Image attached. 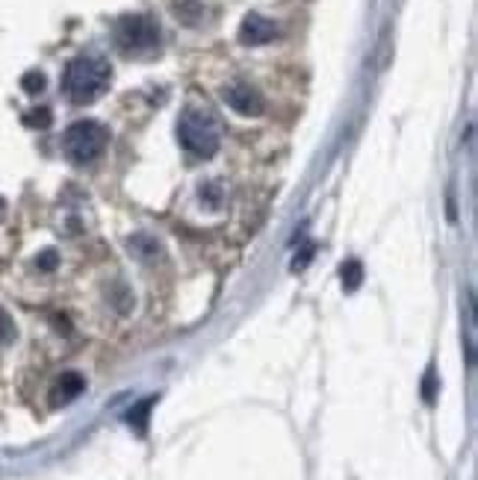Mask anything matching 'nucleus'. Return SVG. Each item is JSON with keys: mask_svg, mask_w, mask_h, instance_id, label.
I'll use <instances>...</instances> for the list:
<instances>
[{"mask_svg": "<svg viewBox=\"0 0 478 480\" xmlns=\"http://www.w3.org/2000/svg\"><path fill=\"white\" fill-rule=\"evenodd\" d=\"M86 392V381L83 374L77 372H65L56 377V383L50 386V404L54 407H68L71 401H77L80 395Z\"/></svg>", "mask_w": 478, "mask_h": 480, "instance_id": "0eeeda50", "label": "nucleus"}, {"mask_svg": "<svg viewBox=\"0 0 478 480\" xmlns=\"http://www.w3.org/2000/svg\"><path fill=\"white\" fill-rule=\"evenodd\" d=\"M434 392H437V377H434V372L429 369V374H425V381H422V398L429 404H434Z\"/></svg>", "mask_w": 478, "mask_h": 480, "instance_id": "f8f14e48", "label": "nucleus"}, {"mask_svg": "<svg viewBox=\"0 0 478 480\" xmlns=\"http://www.w3.org/2000/svg\"><path fill=\"white\" fill-rule=\"evenodd\" d=\"M15 342V321L9 319L6 310H0V345H13Z\"/></svg>", "mask_w": 478, "mask_h": 480, "instance_id": "9b49d317", "label": "nucleus"}, {"mask_svg": "<svg viewBox=\"0 0 478 480\" xmlns=\"http://www.w3.org/2000/svg\"><path fill=\"white\" fill-rule=\"evenodd\" d=\"M274 36H278V24L269 21L266 15L251 13V15L242 18V24H239V42L246 45V47H260V45H269Z\"/></svg>", "mask_w": 478, "mask_h": 480, "instance_id": "39448f33", "label": "nucleus"}, {"mask_svg": "<svg viewBox=\"0 0 478 480\" xmlns=\"http://www.w3.org/2000/svg\"><path fill=\"white\" fill-rule=\"evenodd\" d=\"M109 63L100 56H74L63 74V91L71 104H91L109 86Z\"/></svg>", "mask_w": 478, "mask_h": 480, "instance_id": "f257e3e1", "label": "nucleus"}, {"mask_svg": "<svg viewBox=\"0 0 478 480\" xmlns=\"http://www.w3.org/2000/svg\"><path fill=\"white\" fill-rule=\"evenodd\" d=\"M154 401L157 398H145L139 407H134L130 410V416H127V422H130V427H136L139 433H145V424H148V413H151V407H154Z\"/></svg>", "mask_w": 478, "mask_h": 480, "instance_id": "6e6552de", "label": "nucleus"}, {"mask_svg": "<svg viewBox=\"0 0 478 480\" xmlns=\"http://www.w3.org/2000/svg\"><path fill=\"white\" fill-rule=\"evenodd\" d=\"M56 265V253L54 251H45L42 257H39V269H45V271H50Z\"/></svg>", "mask_w": 478, "mask_h": 480, "instance_id": "dca6fc26", "label": "nucleus"}, {"mask_svg": "<svg viewBox=\"0 0 478 480\" xmlns=\"http://www.w3.org/2000/svg\"><path fill=\"white\" fill-rule=\"evenodd\" d=\"M107 141H109L107 127L98 124V121H91V118H83V121H74V124L65 130L63 150L71 162L86 166V162H95L100 153L107 150Z\"/></svg>", "mask_w": 478, "mask_h": 480, "instance_id": "20e7f679", "label": "nucleus"}, {"mask_svg": "<svg viewBox=\"0 0 478 480\" xmlns=\"http://www.w3.org/2000/svg\"><path fill=\"white\" fill-rule=\"evenodd\" d=\"M310 257H313V244H304V248H301V257L292 260V271H301L304 265L310 262Z\"/></svg>", "mask_w": 478, "mask_h": 480, "instance_id": "2eb2a0df", "label": "nucleus"}, {"mask_svg": "<svg viewBox=\"0 0 478 480\" xmlns=\"http://www.w3.org/2000/svg\"><path fill=\"white\" fill-rule=\"evenodd\" d=\"M0 212H4V198H0Z\"/></svg>", "mask_w": 478, "mask_h": 480, "instance_id": "f3484780", "label": "nucleus"}, {"mask_svg": "<svg viewBox=\"0 0 478 480\" xmlns=\"http://www.w3.org/2000/svg\"><path fill=\"white\" fill-rule=\"evenodd\" d=\"M222 98H225V104L233 112H239V116H260V112L266 109V104H263V95L248 83H230Z\"/></svg>", "mask_w": 478, "mask_h": 480, "instance_id": "423d86ee", "label": "nucleus"}, {"mask_svg": "<svg viewBox=\"0 0 478 480\" xmlns=\"http://www.w3.org/2000/svg\"><path fill=\"white\" fill-rule=\"evenodd\" d=\"M48 121H50V112L45 107H39L33 116H27V124H33V127H48Z\"/></svg>", "mask_w": 478, "mask_h": 480, "instance_id": "4468645a", "label": "nucleus"}, {"mask_svg": "<svg viewBox=\"0 0 478 480\" xmlns=\"http://www.w3.org/2000/svg\"><path fill=\"white\" fill-rule=\"evenodd\" d=\"M113 39L121 54L127 56H148L160 47V27L148 15H121L113 27Z\"/></svg>", "mask_w": 478, "mask_h": 480, "instance_id": "7ed1b4c3", "label": "nucleus"}, {"mask_svg": "<svg viewBox=\"0 0 478 480\" xmlns=\"http://www.w3.org/2000/svg\"><path fill=\"white\" fill-rule=\"evenodd\" d=\"M130 248H134V253H136V257H142V260H154L160 253V244L154 239H148V236H134V239H130Z\"/></svg>", "mask_w": 478, "mask_h": 480, "instance_id": "9d476101", "label": "nucleus"}, {"mask_svg": "<svg viewBox=\"0 0 478 480\" xmlns=\"http://www.w3.org/2000/svg\"><path fill=\"white\" fill-rule=\"evenodd\" d=\"M363 280V265L358 260H349L343 265V286H345V292H354L361 286Z\"/></svg>", "mask_w": 478, "mask_h": 480, "instance_id": "1a4fd4ad", "label": "nucleus"}, {"mask_svg": "<svg viewBox=\"0 0 478 480\" xmlns=\"http://www.w3.org/2000/svg\"><path fill=\"white\" fill-rule=\"evenodd\" d=\"M178 141H180V148L196 159L216 157V150L222 145L219 121L204 109H187L178 121Z\"/></svg>", "mask_w": 478, "mask_h": 480, "instance_id": "f03ea898", "label": "nucleus"}, {"mask_svg": "<svg viewBox=\"0 0 478 480\" xmlns=\"http://www.w3.org/2000/svg\"><path fill=\"white\" fill-rule=\"evenodd\" d=\"M42 89H45V77L42 74H36V71H33V74L24 77V91H30V95H36V91H42Z\"/></svg>", "mask_w": 478, "mask_h": 480, "instance_id": "ddd939ff", "label": "nucleus"}]
</instances>
